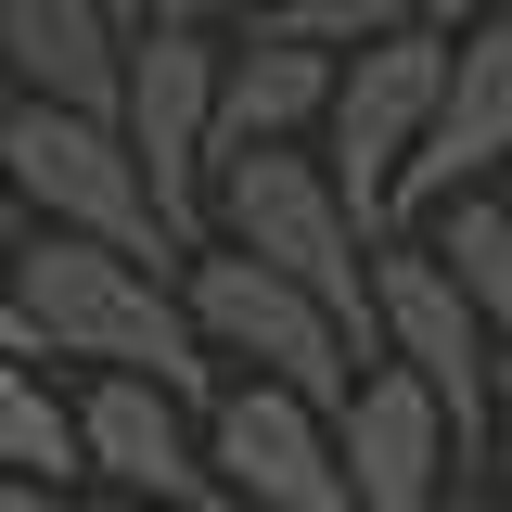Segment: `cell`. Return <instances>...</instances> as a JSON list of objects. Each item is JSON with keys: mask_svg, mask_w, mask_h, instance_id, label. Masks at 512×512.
Returning a JSON list of instances; mask_svg holds the SVG:
<instances>
[{"mask_svg": "<svg viewBox=\"0 0 512 512\" xmlns=\"http://www.w3.org/2000/svg\"><path fill=\"white\" fill-rule=\"evenodd\" d=\"M13 269H26L39 359H77V372H154V384H180L192 410H218V346H205V320H192L180 269L116 256V244H90V231H26Z\"/></svg>", "mask_w": 512, "mask_h": 512, "instance_id": "6da1fadb", "label": "cell"}, {"mask_svg": "<svg viewBox=\"0 0 512 512\" xmlns=\"http://www.w3.org/2000/svg\"><path fill=\"white\" fill-rule=\"evenodd\" d=\"M205 231L218 244L269 256V269H295L320 308L346 320L359 346H372V231H359V205L333 192L320 167V141H269V154H218V192H205ZM384 359V346H372Z\"/></svg>", "mask_w": 512, "mask_h": 512, "instance_id": "7a4b0ae2", "label": "cell"}, {"mask_svg": "<svg viewBox=\"0 0 512 512\" xmlns=\"http://www.w3.org/2000/svg\"><path fill=\"white\" fill-rule=\"evenodd\" d=\"M180 295H192V320H205V346H218V372H269V384H295V397H320V410L346 423L372 346L320 308L295 269H269V256H244V244L205 231V244L180 256Z\"/></svg>", "mask_w": 512, "mask_h": 512, "instance_id": "3957f363", "label": "cell"}, {"mask_svg": "<svg viewBox=\"0 0 512 512\" xmlns=\"http://www.w3.org/2000/svg\"><path fill=\"white\" fill-rule=\"evenodd\" d=\"M0 154H13V192H26V231H90V244L116 256H154V269H180V231H167V205L141 180V154H128L116 116H77V103H0Z\"/></svg>", "mask_w": 512, "mask_h": 512, "instance_id": "277c9868", "label": "cell"}, {"mask_svg": "<svg viewBox=\"0 0 512 512\" xmlns=\"http://www.w3.org/2000/svg\"><path fill=\"white\" fill-rule=\"evenodd\" d=\"M448 39L461 26H397V39H372V52H346V77H333V116H320V167H333V192L359 205V231H397V180H410V154H423V128H436V90H448Z\"/></svg>", "mask_w": 512, "mask_h": 512, "instance_id": "5b68a950", "label": "cell"}, {"mask_svg": "<svg viewBox=\"0 0 512 512\" xmlns=\"http://www.w3.org/2000/svg\"><path fill=\"white\" fill-rule=\"evenodd\" d=\"M218 77H231V39L218 26H141L128 39V90H116V128L141 154V180L167 205V231L205 244V192H218Z\"/></svg>", "mask_w": 512, "mask_h": 512, "instance_id": "8992f818", "label": "cell"}, {"mask_svg": "<svg viewBox=\"0 0 512 512\" xmlns=\"http://www.w3.org/2000/svg\"><path fill=\"white\" fill-rule=\"evenodd\" d=\"M372 346L397 359V372L436 384L448 423H461V448L487 461V436H500V333L474 320L461 269H448L436 244H410V231H384V244H372Z\"/></svg>", "mask_w": 512, "mask_h": 512, "instance_id": "52a82bcc", "label": "cell"}, {"mask_svg": "<svg viewBox=\"0 0 512 512\" xmlns=\"http://www.w3.org/2000/svg\"><path fill=\"white\" fill-rule=\"evenodd\" d=\"M205 448H218V487H231L244 512H359L333 410L295 397V384H269V372H231V384H218Z\"/></svg>", "mask_w": 512, "mask_h": 512, "instance_id": "ba28073f", "label": "cell"}, {"mask_svg": "<svg viewBox=\"0 0 512 512\" xmlns=\"http://www.w3.org/2000/svg\"><path fill=\"white\" fill-rule=\"evenodd\" d=\"M333 436H346V487H359V512H448L461 474H487V461L461 448V423H448V397L423 372H397V359L359 372V397H346Z\"/></svg>", "mask_w": 512, "mask_h": 512, "instance_id": "9c48e42d", "label": "cell"}, {"mask_svg": "<svg viewBox=\"0 0 512 512\" xmlns=\"http://www.w3.org/2000/svg\"><path fill=\"white\" fill-rule=\"evenodd\" d=\"M77 448H90V474H116L128 500H231L218 448H205V410L154 372H77Z\"/></svg>", "mask_w": 512, "mask_h": 512, "instance_id": "30bf717a", "label": "cell"}, {"mask_svg": "<svg viewBox=\"0 0 512 512\" xmlns=\"http://www.w3.org/2000/svg\"><path fill=\"white\" fill-rule=\"evenodd\" d=\"M500 167H512V0L448 39V90H436V128H423L410 180H397V218H436L448 192H487Z\"/></svg>", "mask_w": 512, "mask_h": 512, "instance_id": "8fae6325", "label": "cell"}, {"mask_svg": "<svg viewBox=\"0 0 512 512\" xmlns=\"http://www.w3.org/2000/svg\"><path fill=\"white\" fill-rule=\"evenodd\" d=\"M0 64H13V103L116 116V90H128V26H116V0H0Z\"/></svg>", "mask_w": 512, "mask_h": 512, "instance_id": "7c38bea8", "label": "cell"}, {"mask_svg": "<svg viewBox=\"0 0 512 512\" xmlns=\"http://www.w3.org/2000/svg\"><path fill=\"white\" fill-rule=\"evenodd\" d=\"M333 77H346V52H320V39H295V26H244V39H231V77H218V154L320 141Z\"/></svg>", "mask_w": 512, "mask_h": 512, "instance_id": "4fadbf2b", "label": "cell"}, {"mask_svg": "<svg viewBox=\"0 0 512 512\" xmlns=\"http://www.w3.org/2000/svg\"><path fill=\"white\" fill-rule=\"evenodd\" d=\"M0 474H52V487L90 474V448H77V397H64L39 359H0Z\"/></svg>", "mask_w": 512, "mask_h": 512, "instance_id": "5bb4252c", "label": "cell"}, {"mask_svg": "<svg viewBox=\"0 0 512 512\" xmlns=\"http://www.w3.org/2000/svg\"><path fill=\"white\" fill-rule=\"evenodd\" d=\"M423 244L461 269V295H474V320L500 333V359H512V205H487V192H448L436 218H423Z\"/></svg>", "mask_w": 512, "mask_h": 512, "instance_id": "9a60e30c", "label": "cell"}, {"mask_svg": "<svg viewBox=\"0 0 512 512\" xmlns=\"http://www.w3.org/2000/svg\"><path fill=\"white\" fill-rule=\"evenodd\" d=\"M436 0H295L282 26L295 39H320V52H372V39H397V26H423Z\"/></svg>", "mask_w": 512, "mask_h": 512, "instance_id": "2e32d148", "label": "cell"}, {"mask_svg": "<svg viewBox=\"0 0 512 512\" xmlns=\"http://www.w3.org/2000/svg\"><path fill=\"white\" fill-rule=\"evenodd\" d=\"M0 359H39V320H26V269H13V231H0Z\"/></svg>", "mask_w": 512, "mask_h": 512, "instance_id": "e0dca14e", "label": "cell"}, {"mask_svg": "<svg viewBox=\"0 0 512 512\" xmlns=\"http://www.w3.org/2000/svg\"><path fill=\"white\" fill-rule=\"evenodd\" d=\"M295 0H180V26H218V39H244V26H282Z\"/></svg>", "mask_w": 512, "mask_h": 512, "instance_id": "ac0fdd59", "label": "cell"}, {"mask_svg": "<svg viewBox=\"0 0 512 512\" xmlns=\"http://www.w3.org/2000/svg\"><path fill=\"white\" fill-rule=\"evenodd\" d=\"M487 512H512V359H500V436H487Z\"/></svg>", "mask_w": 512, "mask_h": 512, "instance_id": "d6986e66", "label": "cell"}, {"mask_svg": "<svg viewBox=\"0 0 512 512\" xmlns=\"http://www.w3.org/2000/svg\"><path fill=\"white\" fill-rule=\"evenodd\" d=\"M0 512H64V487L52 474H0Z\"/></svg>", "mask_w": 512, "mask_h": 512, "instance_id": "ffe728a7", "label": "cell"}, {"mask_svg": "<svg viewBox=\"0 0 512 512\" xmlns=\"http://www.w3.org/2000/svg\"><path fill=\"white\" fill-rule=\"evenodd\" d=\"M167 13H180V0H116V26H128V39H141V26H167Z\"/></svg>", "mask_w": 512, "mask_h": 512, "instance_id": "44dd1931", "label": "cell"}, {"mask_svg": "<svg viewBox=\"0 0 512 512\" xmlns=\"http://www.w3.org/2000/svg\"><path fill=\"white\" fill-rule=\"evenodd\" d=\"M13 218H26V192H13V154H0V231H13Z\"/></svg>", "mask_w": 512, "mask_h": 512, "instance_id": "7402d4cb", "label": "cell"}, {"mask_svg": "<svg viewBox=\"0 0 512 512\" xmlns=\"http://www.w3.org/2000/svg\"><path fill=\"white\" fill-rule=\"evenodd\" d=\"M474 13H500V0H436V26H474Z\"/></svg>", "mask_w": 512, "mask_h": 512, "instance_id": "603a6c76", "label": "cell"}, {"mask_svg": "<svg viewBox=\"0 0 512 512\" xmlns=\"http://www.w3.org/2000/svg\"><path fill=\"white\" fill-rule=\"evenodd\" d=\"M141 512H244V500H141Z\"/></svg>", "mask_w": 512, "mask_h": 512, "instance_id": "cb8c5ba5", "label": "cell"}, {"mask_svg": "<svg viewBox=\"0 0 512 512\" xmlns=\"http://www.w3.org/2000/svg\"><path fill=\"white\" fill-rule=\"evenodd\" d=\"M0 103H13V64H0Z\"/></svg>", "mask_w": 512, "mask_h": 512, "instance_id": "d4e9b609", "label": "cell"}]
</instances>
